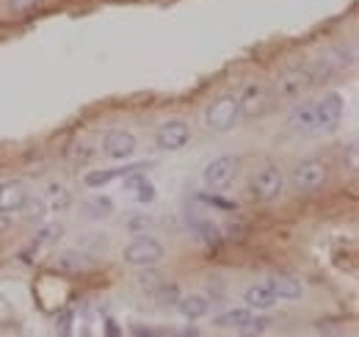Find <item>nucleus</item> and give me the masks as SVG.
<instances>
[{
	"mask_svg": "<svg viewBox=\"0 0 359 337\" xmlns=\"http://www.w3.org/2000/svg\"><path fill=\"white\" fill-rule=\"evenodd\" d=\"M238 171H241V158H235V155H219V158H213V161L205 166L202 180H205V185L216 194V191H224V188H229V185L235 183Z\"/></svg>",
	"mask_w": 359,
	"mask_h": 337,
	"instance_id": "f257e3e1",
	"label": "nucleus"
},
{
	"mask_svg": "<svg viewBox=\"0 0 359 337\" xmlns=\"http://www.w3.org/2000/svg\"><path fill=\"white\" fill-rule=\"evenodd\" d=\"M163 244L161 241H155V238H149V235H138L135 241H130L128 246H125V252H122V260L128 263V265H138V268H147V265H158L161 260H163Z\"/></svg>",
	"mask_w": 359,
	"mask_h": 337,
	"instance_id": "f03ea898",
	"label": "nucleus"
},
{
	"mask_svg": "<svg viewBox=\"0 0 359 337\" xmlns=\"http://www.w3.org/2000/svg\"><path fill=\"white\" fill-rule=\"evenodd\" d=\"M290 180H293L296 191L313 194V191H320V188L326 185V180H329V166H326L320 158H307V161H302L299 166L293 168Z\"/></svg>",
	"mask_w": 359,
	"mask_h": 337,
	"instance_id": "7ed1b4c3",
	"label": "nucleus"
},
{
	"mask_svg": "<svg viewBox=\"0 0 359 337\" xmlns=\"http://www.w3.org/2000/svg\"><path fill=\"white\" fill-rule=\"evenodd\" d=\"M241 119V108H238V97H219L208 105V114H205V122L213 133H229L235 122Z\"/></svg>",
	"mask_w": 359,
	"mask_h": 337,
	"instance_id": "20e7f679",
	"label": "nucleus"
},
{
	"mask_svg": "<svg viewBox=\"0 0 359 337\" xmlns=\"http://www.w3.org/2000/svg\"><path fill=\"white\" fill-rule=\"evenodd\" d=\"M282 191H285V174L273 164L263 166L252 177V197L257 202H273V199L282 197Z\"/></svg>",
	"mask_w": 359,
	"mask_h": 337,
	"instance_id": "39448f33",
	"label": "nucleus"
},
{
	"mask_svg": "<svg viewBox=\"0 0 359 337\" xmlns=\"http://www.w3.org/2000/svg\"><path fill=\"white\" fill-rule=\"evenodd\" d=\"M271 105V97H269V88L263 84H246L241 97H238V108H241V117L246 119H257L269 111Z\"/></svg>",
	"mask_w": 359,
	"mask_h": 337,
	"instance_id": "423d86ee",
	"label": "nucleus"
},
{
	"mask_svg": "<svg viewBox=\"0 0 359 337\" xmlns=\"http://www.w3.org/2000/svg\"><path fill=\"white\" fill-rule=\"evenodd\" d=\"M310 86H315L313 67H290L276 78V94L279 97H296Z\"/></svg>",
	"mask_w": 359,
	"mask_h": 337,
	"instance_id": "0eeeda50",
	"label": "nucleus"
},
{
	"mask_svg": "<svg viewBox=\"0 0 359 337\" xmlns=\"http://www.w3.org/2000/svg\"><path fill=\"white\" fill-rule=\"evenodd\" d=\"M188 141H191V127L185 125L182 119H169V122H163V125L158 127V133H155V144L163 152H177Z\"/></svg>",
	"mask_w": 359,
	"mask_h": 337,
	"instance_id": "6e6552de",
	"label": "nucleus"
},
{
	"mask_svg": "<svg viewBox=\"0 0 359 337\" xmlns=\"http://www.w3.org/2000/svg\"><path fill=\"white\" fill-rule=\"evenodd\" d=\"M343 108H346L343 97L337 91H329L323 100L315 103V127L318 130H334L343 119Z\"/></svg>",
	"mask_w": 359,
	"mask_h": 337,
	"instance_id": "1a4fd4ad",
	"label": "nucleus"
},
{
	"mask_svg": "<svg viewBox=\"0 0 359 337\" xmlns=\"http://www.w3.org/2000/svg\"><path fill=\"white\" fill-rule=\"evenodd\" d=\"M102 152L111 161H125L135 152V136L130 130H108L102 138Z\"/></svg>",
	"mask_w": 359,
	"mask_h": 337,
	"instance_id": "9d476101",
	"label": "nucleus"
},
{
	"mask_svg": "<svg viewBox=\"0 0 359 337\" xmlns=\"http://www.w3.org/2000/svg\"><path fill=\"white\" fill-rule=\"evenodd\" d=\"M28 188L22 180H6L0 183V216H14L22 211L25 199H28Z\"/></svg>",
	"mask_w": 359,
	"mask_h": 337,
	"instance_id": "9b49d317",
	"label": "nucleus"
},
{
	"mask_svg": "<svg viewBox=\"0 0 359 337\" xmlns=\"http://www.w3.org/2000/svg\"><path fill=\"white\" fill-rule=\"evenodd\" d=\"M152 166V161H138V164H130V166H116V168H102V171H89L86 177H83V183L89 185V188H100V185H108V183H114V180H122L125 174H130L135 168H149Z\"/></svg>",
	"mask_w": 359,
	"mask_h": 337,
	"instance_id": "f8f14e48",
	"label": "nucleus"
},
{
	"mask_svg": "<svg viewBox=\"0 0 359 337\" xmlns=\"http://www.w3.org/2000/svg\"><path fill=\"white\" fill-rule=\"evenodd\" d=\"M266 285L273 291L276 298H287V301H296V298H302V293H304L302 282L296 277H290V274H273V277H269Z\"/></svg>",
	"mask_w": 359,
	"mask_h": 337,
	"instance_id": "ddd939ff",
	"label": "nucleus"
},
{
	"mask_svg": "<svg viewBox=\"0 0 359 337\" xmlns=\"http://www.w3.org/2000/svg\"><path fill=\"white\" fill-rule=\"evenodd\" d=\"M175 307L180 310V315L188 318V321H199V318H205V315L210 312V301L199 293L180 296V301L175 304Z\"/></svg>",
	"mask_w": 359,
	"mask_h": 337,
	"instance_id": "4468645a",
	"label": "nucleus"
},
{
	"mask_svg": "<svg viewBox=\"0 0 359 337\" xmlns=\"http://www.w3.org/2000/svg\"><path fill=\"white\" fill-rule=\"evenodd\" d=\"M287 125L293 127V130H299V133H313V130H318L315 127V103L296 105L290 111V117H287Z\"/></svg>",
	"mask_w": 359,
	"mask_h": 337,
	"instance_id": "2eb2a0df",
	"label": "nucleus"
},
{
	"mask_svg": "<svg viewBox=\"0 0 359 337\" xmlns=\"http://www.w3.org/2000/svg\"><path fill=\"white\" fill-rule=\"evenodd\" d=\"M243 301H246V307L249 310H271V307H276V296L271 291L269 285H252L246 293H243Z\"/></svg>",
	"mask_w": 359,
	"mask_h": 337,
	"instance_id": "dca6fc26",
	"label": "nucleus"
},
{
	"mask_svg": "<svg viewBox=\"0 0 359 337\" xmlns=\"http://www.w3.org/2000/svg\"><path fill=\"white\" fill-rule=\"evenodd\" d=\"M55 268H58V271H64V274H78V271H83V268H86V254L64 249V252L55 254Z\"/></svg>",
	"mask_w": 359,
	"mask_h": 337,
	"instance_id": "f3484780",
	"label": "nucleus"
},
{
	"mask_svg": "<svg viewBox=\"0 0 359 337\" xmlns=\"http://www.w3.org/2000/svg\"><path fill=\"white\" fill-rule=\"evenodd\" d=\"M20 213H22V218H25L28 224H36V227H39V224H42V221L47 218L50 208H47L45 199H39V197H28Z\"/></svg>",
	"mask_w": 359,
	"mask_h": 337,
	"instance_id": "a211bd4d",
	"label": "nucleus"
},
{
	"mask_svg": "<svg viewBox=\"0 0 359 337\" xmlns=\"http://www.w3.org/2000/svg\"><path fill=\"white\" fill-rule=\"evenodd\" d=\"M249 315H252V310H249V307L229 310V312H224V315H219V318H216V326H222V329H241V326L249 321Z\"/></svg>",
	"mask_w": 359,
	"mask_h": 337,
	"instance_id": "6ab92c4d",
	"label": "nucleus"
},
{
	"mask_svg": "<svg viewBox=\"0 0 359 337\" xmlns=\"http://www.w3.org/2000/svg\"><path fill=\"white\" fill-rule=\"evenodd\" d=\"M69 205H72V194H69L64 185L53 183V185H50V202H47V208L53 213H64Z\"/></svg>",
	"mask_w": 359,
	"mask_h": 337,
	"instance_id": "aec40b11",
	"label": "nucleus"
},
{
	"mask_svg": "<svg viewBox=\"0 0 359 337\" xmlns=\"http://www.w3.org/2000/svg\"><path fill=\"white\" fill-rule=\"evenodd\" d=\"M61 235H64V227H61V224H45V221H42L39 230H36V238H34V249L55 244Z\"/></svg>",
	"mask_w": 359,
	"mask_h": 337,
	"instance_id": "412c9836",
	"label": "nucleus"
},
{
	"mask_svg": "<svg viewBox=\"0 0 359 337\" xmlns=\"http://www.w3.org/2000/svg\"><path fill=\"white\" fill-rule=\"evenodd\" d=\"M155 298H158L161 307H175L180 301V288L177 285H169V282H161L155 288Z\"/></svg>",
	"mask_w": 359,
	"mask_h": 337,
	"instance_id": "4be33fe9",
	"label": "nucleus"
},
{
	"mask_svg": "<svg viewBox=\"0 0 359 337\" xmlns=\"http://www.w3.org/2000/svg\"><path fill=\"white\" fill-rule=\"evenodd\" d=\"M269 326H271V318H266V315H249V321L238 332L241 335H263Z\"/></svg>",
	"mask_w": 359,
	"mask_h": 337,
	"instance_id": "5701e85b",
	"label": "nucleus"
},
{
	"mask_svg": "<svg viewBox=\"0 0 359 337\" xmlns=\"http://www.w3.org/2000/svg\"><path fill=\"white\" fill-rule=\"evenodd\" d=\"M196 232H199L208 244H219V238H222L219 227H216V224H210V221H196Z\"/></svg>",
	"mask_w": 359,
	"mask_h": 337,
	"instance_id": "b1692460",
	"label": "nucleus"
},
{
	"mask_svg": "<svg viewBox=\"0 0 359 337\" xmlns=\"http://www.w3.org/2000/svg\"><path fill=\"white\" fill-rule=\"evenodd\" d=\"M133 194H135V199H138L141 205H149V202H155V185H152L149 180H144V183L135 188Z\"/></svg>",
	"mask_w": 359,
	"mask_h": 337,
	"instance_id": "393cba45",
	"label": "nucleus"
},
{
	"mask_svg": "<svg viewBox=\"0 0 359 337\" xmlns=\"http://www.w3.org/2000/svg\"><path fill=\"white\" fill-rule=\"evenodd\" d=\"M86 208H89V213L94 216V218H97V216H102V213L114 211V202H111V199H102V197H97V199H91Z\"/></svg>",
	"mask_w": 359,
	"mask_h": 337,
	"instance_id": "a878e982",
	"label": "nucleus"
},
{
	"mask_svg": "<svg viewBox=\"0 0 359 337\" xmlns=\"http://www.w3.org/2000/svg\"><path fill=\"white\" fill-rule=\"evenodd\" d=\"M343 164L348 166V171H357L359 168V152H357V141H351L348 144V150H346V155H343Z\"/></svg>",
	"mask_w": 359,
	"mask_h": 337,
	"instance_id": "bb28decb",
	"label": "nucleus"
},
{
	"mask_svg": "<svg viewBox=\"0 0 359 337\" xmlns=\"http://www.w3.org/2000/svg\"><path fill=\"white\" fill-rule=\"evenodd\" d=\"M39 0H8V11L11 14H28Z\"/></svg>",
	"mask_w": 359,
	"mask_h": 337,
	"instance_id": "cd10ccee",
	"label": "nucleus"
},
{
	"mask_svg": "<svg viewBox=\"0 0 359 337\" xmlns=\"http://www.w3.org/2000/svg\"><path fill=\"white\" fill-rule=\"evenodd\" d=\"M105 332H108V335H111V337L122 335V329L116 326V321H114V318H105Z\"/></svg>",
	"mask_w": 359,
	"mask_h": 337,
	"instance_id": "c85d7f7f",
	"label": "nucleus"
},
{
	"mask_svg": "<svg viewBox=\"0 0 359 337\" xmlns=\"http://www.w3.org/2000/svg\"><path fill=\"white\" fill-rule=\"evenodd\" d=\"M226 232H229V238H241V235H243V227H241V224H229Z\"/></svg>",
	"mask_w": 359,
	"mask_h": 337,
	"instance_id": "c756f323",
	"label": "nucleus"
}]
</instances>
